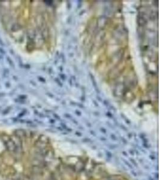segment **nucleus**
<instances>
[{
  "label": "nucleus",
  "instance_id": "nucleus-1",
  "mask_svg": "<svg viewBox=\"0 0 160 180\" xmlns=\"http://www.w3.org/2000/svg\"><path fill=\"white\" fill-rule=\"evenodd\" d=\"M5 146L7 150L11 153L16 152L18 148V146H16L15 142L12 139H7L4 141Z\"/></svg>",
  "mask_w": 160,
  "mask_h": 180
}]
</instances>
